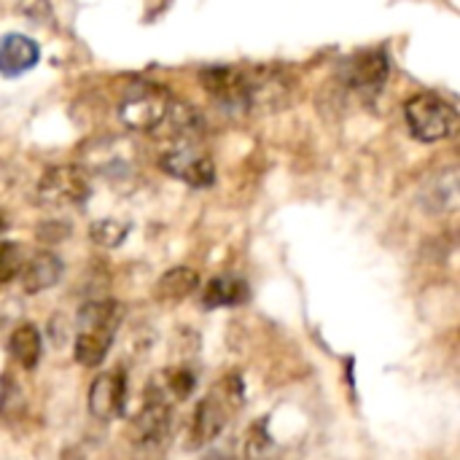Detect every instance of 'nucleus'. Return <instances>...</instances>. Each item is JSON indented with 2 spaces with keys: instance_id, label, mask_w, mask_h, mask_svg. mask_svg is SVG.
<instances>
[{
  "instance_id": "obj_7",
  "label": "nucleus",
  "mask_w": 460,
  "mask_h": 460,
  "mask_svg": "<svg viewBox=\"0 0 460 460\" xmlns=\"http://www.w3.org/2000/svg\"><path fill=\"white\" fill-rule=\"evenodd\" d=\"M159 167L170 178H175V181H181V183H186L191 189H208L216 181L213 159L197 143H175V146H170L167 151L159 154Z\"/></svg>"
},
{
  "instance_id": "obj_2",
  "label": "nucleus",
  "mask_w": 460,
  "mask_h": 460,
  "mask_svg": "<svg viewBox=\"0 0 460 460\" xmlns=\"http://www.w3.org/2000/svg\"><path fill=\"white\" fill-rule=\"evenodd\" d=\"M245 399V388L240 383V377H224L221 383H216L210 388V394L199 402L194 420H191V445L194 447H205L213 439L221 437V431L226 429V423L232 420V415L240 410Z\"/></svg>"
},
{
  "instance_id": "obj_20",
  "label": "nucleus",
  "mask_w": 460,
  "mask_h": 460,
  "mask_svg": "<svg viewBox=\"0 0 460 460\" xmlns=\"http://www.w3.org/2000/svg\"><path fill=\"white\" fill-rule=\"evenodd\" d=\"M270 434L264 431V423H256L248 434V442H245V458L248 460H261L270 456Z\"/></svg>"
},
{
  "instance_id": "obj_3",
  "label": "nucleus",
  "mask_w": 460,
  "mask_h": 460,
  "mask_svg": "<svg viewBox=\"0 0 460 460\" xmlns=\"http://www.w3.org/2000/svg\"><path fill=\"white\" fill-rule=\"evenodd\" d=\"M172 108V97L162 84L137 81L129 84L119 100V119L127 129L156 132Z\"/></svg>"
},
{
  "instance_id": "obj_15",
  "label": "nucleus",
  "mask_w": 460,
  "mask_h": 460,
  "mask_svg": "<svg viewBox=\"0 0 460 460\" xmlns=\"http://www.w3.org/2000/svg\"><path fill=\"white\" fill-rule=\"evenodd\" d=\"M197 286H199V275L194 270H189V267H172V270H167L159 278L154 294H156L159 302H170L172 305V302H181V299L191 296L197 291Z\"/></svg>"
},
{
  "instance_id": "obj_19",
  "label": "nucleus",
  "mask_w": 460,
  "mask_h": 460,
  "mask_svg": "<svg viewBox=\"0 0 460 460\" xmlns=\"http://www.w3.org/2000/svg\"><path fill=\"white\" fill-rule=\"evenodd\" d=\"M164 394H170L172 399H178V402H183V399H189L191 394H194V388H197V375L189 369V367H175V369H170L167 375H164Z\"/></svg>"
},
{
  "instance_id": "obj_4",
  "label": "nucleus",
  "mask_w": 460,
  "mask_h": 460,
  "mask_svg": "<svg viewBox=\"0 0 460 460\" xmlns=\"http://www.w3.org/2000/svg\"><path fill=\"white\" fill-rule=\"evenodd\" d=\"M404 119L415 140L420 143H439L456 135L458 129V108L437 94V92H423L415 94L404 105Z\"/></svg>"
},
{
  "instance_id": "obj_18",
  "label": "nucleus",
  "mask_w": 460,
  "mask_h": 460,
  "mask_svg": "<svg viewBox=\"0 0 460 460\" xmlns=\"http://www.w3.org/2000/svg\"><path fill=\"white\" fill-rule=\"evenodd\" d=\"M27 251L19 243H0V286L19 278L27 264Z\"/></svg>"
},
{
  "instance_id": "obj_9",
  "label": "nucleus",
  "mask_w": 460,
  "mask_h": 460,
  "mask_svg": "<svg viewBox=\"0 0 460 460\" xmlns=\"http://www.w3.org/2000/svg\"><path fill=\"white\" fill-rule=\"evenodd\" d=\"M205 92L224 108V111H251L248 102V75L245 67L234 65H210L199 73Z\"/></svg>"
},
{
  "instance_id": "obj_17",
  "label": "nucleus",
  "mask_w": 460,
  "mask_h": 460,
  "mask_svg": "<svg viewBox=\"0 0 460 460\" xmlns=\"http://www.w3.org/2000/svg\"><path fill=\"white\" fill-rule=\"evenodd\" d=\"M129 234V224L119 218H100L89 226V240L102 248H119Z\"/></svg>"
},
{
  "instance_id": "obj_8",
  "label": "nucleus",
  "mask_w": 460,
  "mask_h": 460,
  "mask_svg": "<svg viewBox=\"0 0 460 460\" xmlns=\"http://www.w3.org/2000/svg\"><path fill=\"white\" fill-rule=\"evenodd\" d=\"M388 73H391V62L383 49H364L353 54L342 67L345 86H350L364 100H372L383 92Z\"/></svg>"
},
{
  "instance_id": "obj_23",
  "label": "nucleus",
  "mask_w": 460,
  "mask_h": 460,
  "mask_svg": "<svg viewBox=\"0 0 460 460\" xmlns=\"http://www.w3.org/2000/svg\"><path fill=\"white\" fill-rule=\"evenodd\" d=\"M5 232V218H3V213H0V234Z\"/></svg>"
},
{
  "instance_id": "obj_21",
  "label": "nucleus",
  "mask_w": 460,
  "mask_h": 460,
  "mask_svg": "<svg viewBox=\"0 0 460 460\" xmlns=\"http://www.w3.org/2000/svg\"><path fill=\"white\" fill-rule=\"evenodd\" d=\"M67 232H70V226H67V224L51 221V224H43V226L38 229V237H40L43 243H59V240H65V237H67Z\"/></svg>"
},
{
  "instance_id": "obj_12",
  "label": "nucleus",
  "mask_w": 460,
  "mask_h": 460,
  "mask_svg": "<svg viewBox=\"0 0 460 460\" xmlns=\"http://www.w3.org/2000/svg\"><path fill=\"white\" fill-rule=\"evenodd\" d=\"M62 272H65L62 259L57 253H51V251H40L32 259H27V264H24V270L19 275L22 288L27 294H40V291L57 286L62 280Z\"/></svg>"
},
{
  "instance_id": "obj_11",
  "label": "nucleus",
  "mask_w": 460,
  "mask_h": 460,
  "mask_svg": "<svg viewBox=\"0 0 460 460\" xmlns=\"http://www.w3.org/2000/svg\"><path fill=\"white\" fill-rule=\"evenodd\" d=\"M40 59V46L22 32H8L0 40V75L16 78L27 70H32Z\"/></svg>"
},
{
  "instance_id": "obj_13",
  "label": "nucleus",
  "mask_w": 460,
  "mask_h": 460,
  "mask_svg": "<svg viewBox=\"0 0 460 460\" xmlns=\"http://www.w3.org/2000/svg\"><path fill=\"white\" fill-rule=\"evenodd\" d=\"M458 172L450 167V170H442L439 175L431 178V183L423 189V205L429 213H456L458 210Z\"/></svg>"
},
{
  "instance_id": "obj_1",
  "label": "nucleus",
  "mask_w": 460,
  "mask_h": 460,
  "mask_svg": "<svg viewBox=\"0 0 460 460\" xmlns=\"http://www.w3.org/2000/svg\"><path fill=\"white\" fill-rule=\"evenodd\" d=\"M124 307L116 299H92L75 315L73 356L81 367H100L111 350Z\"/></svg>"
},
{
  "instance_id": "obj_6",
  "label": "nucleus",
  "mask_w": 460,
  "mask_h": 460,
  "mask_svg": "<svg viewBox=\"0 0 460 460\" xmlns=\"http://www.w3.org/2000/svg\"><path fill=\"white\" fill-rule=\"evenodd\" d=\"M89 178L78 167H51L38 183V202L46 210L81 208L89 199Z\"/></svg>"
},
{
  "instance_id": "obj_5",
  "label": "nucleus",
  "mask_w": 460,
  "mask_h": 460,
  "mask_svg": "<svg viewBox=\"0 0 460 460\" xmlns=\"http://www.w3.org/2000/svg\"><path fill=\"white\" fill-rule=\"evenodd\" d=\"M170 423H172V407H170V399L164 394V388L159 385H148L146 391V402H143V410L140 415L135 418V426H132V437H135V450L140 458L146 456H156L167 437H170Z\"/></svg>"
},
{
  "instance_id": "obj_22",
  "label": "nucleus",
  "mask_w": 460,
  "mask_h": 460,
  "mask_svg": "<svg viewBox=\"0 0 460 460\" xmlns=\"http://www.w3.org/2000/svg\"><path fill=\"white\" fill-rule=\"evenodd\" d=\"M202 460H229V456H224V453H218V450H213V453H208Z\"/></svg>"
},
{
  "instance_id": "obj_10",
  "label": "nucleus",
  "mask_w": 460,
  "mask_h": 460,
  "mask_svg": "<svg viewBox=\"0 0 460 460\" xmlns=\"http://www.w3.org/2000/svg\"><path fill=\"white\" fill-rule=\"evenodd\" d=\"M127 410V377L121 369L116 372H102L94 377L89 388V412L92 418L111 423L113 418H121Z\"/></svg>"
},
{
  "instance_id": "obj_14",
  "label": "nucleus",
  "mask_w": 460,
  "mask_h": 460,
  "mask_svg": "<svg viewBox=\"0 0 460 460\" xmlns=\"http://www.w3.org/2000/svg\"><path fill=\"white\" fill-rule=\"evenodd\" d=\"M248 283L237 275H216L202 294V302L208 310H218V307H237L243 302H248Z\"/></svg>"
},
{
  "instance_id": "obj_16",
  "label": "nucleus",
  "mask_w": 460,
  "mask_h": 460,
  "mask_svg": "<svg viewBox=\"0 0 460 460\" xmlns=\"http://www.w3.org/2000/svg\"><path fill=\"white\" fill-rule=\"evenodd\" d=\"M8 350L13 356V361L24 369H35L38 361H40V350H43V342H40V334L35 326L30 323H22L13 329L11 340H8Z\"/></svg>"
}]
</instances>
